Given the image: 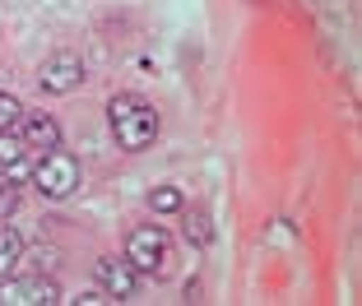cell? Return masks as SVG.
<instances>
[{
    "instance_id": "2",
    "label": "cell",
    "mask_w": 362,
    "mask_h": 306,
    "mask_svg": "<svg viewBox=\"0 0 362 306\" xmlns=\"http://www.w3.org/2000/svg\"><path fill=\"white\" fill-rule=\"evenodd\" d=\"M33 190L47 195V200H65L70 190H79V158L65 153V148L37 153V163H33Z\"/></svg>"
},
{
    "instance_id": "4",
    "label": "cell",
    "mask_w": 362,
    "mask_h": 306,
    "mask_svg": "<svg viewBox=\"0 0 362 306\" xmlns=\"http://www.w3.org/2000/svg\"><path fill=\"white\" fill-rule=\"evenodd\" d=\"M61 293H56L52 278H0V306H56Z\"/></svg>"
},
{
    "instance_id": "8",
    "label": "cell",
    "mask_w": 362,
    "mask_h": 306,
    "mask_svg": "<svg viewBox=\"0 0 362 306\" xmlns=\"http://www.w3.org/2000/svg\"><path fill=\"white\" fill-rule=\"evenodd\" d=\"M19 135H23V144L33 148V153H52V148H61V126H56L52 117H23L19 121Z\"/></svg>"
},
{
    "instance_id": "12",
    "label": "cell",
    "mask_w": 362,
    "mask_h": 306,
    "mask_svg": "<svg viewBox=\"0 0 362 306\" xmlns=\"http://www.w3.org/2000/svg\"><path fill=\"white\" fill-rule=\"evenodd\" d=\"M14 213H19V190L10 181H0V223H10Z\"/></svg>"
},
{
    "instance_id": "3",
    "label": "cell",
    "mask_w": 362,
    "mask_h": 306,
    "mask_svg": "<svg viewBox=\"0 0 362 306\" xmlns=\"http://www.w3.org/2000/svg\"><path fill=\"white\" fill-rule=\"evenodd\" d=\"M126 260L135 264L139 274H168V260H172V237L163 233L158 223H144L135 228L126 242Z\"/></svg>"
},
{
    "instance_id": "6",
    "label": "cell",
    "mask_w": 362,
    "mask_h": 306,
    "mask_svg": "<svg viewBox=\"0 0 362 306\" xmlns=\"http://www.w3.org/2000/svg\"><path fill=\"white\" fill-rule=\"evenodd\" d=\"M33 163H37V153L23 144L19 130H0V172H5V181H10V186L33 181Z\"/></svg>"
},
{
    "instance_id": "1",
    "label": "cell",
    "mask_w": 362,
    "mask_h": 306,
    "mask_svg": "<svg viewBox=\"0 0 362 306\" xmlns=\"http://www.w3.org/2000/svg\"><path fill=\"white\" fill-rule=\"evenodd\" d=\"M107 121H112L117 144L130 148V153H139V148H149L158 139V112H153L149 98H139V93H117L107 102Z\"/></svg>"
},
{
    "instance_id": "9",
    "label": "cell",
    "mask_w": 362,
    "mask_h": 306,
    "mask_svg": "<svg viewBox=\"0 0 362 306\" xmlns=\"http://www.w3.org/2000/svg\"><path fill=\"white\" fill-rule=\"evenodd\" d=\"M23 260V237L14 233V228H0V278L14 274Z\"/></svg>"
},
{
    "instance_id": "11",
    "label": "cell",
    "mask_w": 362,
    "mask_h": 306,
    "mask_svg": "<svg viewBox=\"0 0 362 306\" xmlns=\"http://www.w3.org/2000/svg\"><path fill=\"white\" fill-rule=\"evenodd\" d=\"M149 204H153V213H177L186 200H181V190H177V186H158V190L149 195Z\"/></svg>"
},
{
    "instance_id": "5",
    "label": "cell",
    "mask_w": 362,
    "mask_h": 306,
    "mask_svg": "<svg viewBox=\"0 0 362 306\" xmlns=\"http://www.w3.org/2000/svg\"><path fill=\"white\" fill-rule=\"evenodd\" d=\"M37 84H42V93H75V88L84 84V61H79L75 52L47 56L42 70H37Z\"/></svg>"
},
{
    "instance_id": "13",
    "label": "cell",
    "mask_w": 362,
    "mask_h": 306,
    "mask_svg": "<svg viewBox=\"0 0 362 306\" xmlns=\"http://www.w3.org/2000/svg\"><path fill=\"white\" fill-rule=\"evenodd\" d=\"M186 237H195V242H209V218H204V213H195V218L191 223H186Z\"/></svg>"
},
{
    "instance_id": "10",
    "label": "cell",
    "mask_w": 362,
    "mask_h": 306,
    "mask_svg": "<svg viewBox=\"0 0 362 306\" xmlns=\"http://www.w3.org/2000/svg\"><path fill=\"white\" fill-rule=\"evenodd\" d=\"M19 121H23V102L0 88V130H19Z\"/></svg>"
},
{
    "instance_id": "7",
    "label": "cell",
    "mask_w": 362,
    "mask_h": 306,
    "mask_svg": "<svg viewBox=\"0 0 362 306\" xmlns=\"http://www.w3.org/2000/svg\"><path fill=\"white\" fill-rule=\"evenodd\" d=\"M93 278H98V288L107 293V302H130L135 288H139V269L130 260H98Z\"/></svg>"
}]
</instances>
